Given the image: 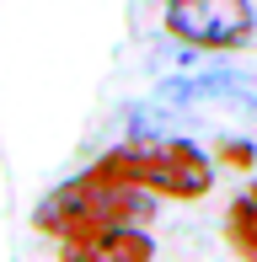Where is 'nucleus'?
Wrapping results in <instances>:
<instances>
[{
    "label": "nucleus",
    "instance_id": "obj_1",
    "mask_svg": "<svg viewBox=\"0 0 257 262\" xmlns=\"http://www.w3.org/2000/svg\"><path fill=\"white\" fill-rule=\"evenodd\" d=\"M123 220L128 225L150 220V198H145V187L113 182V177H102V171L75 177V182H65L59 193L49 198V204H38V230L59 235L65 246L86 241V235L108 230V225H123Z\"/></svg>",
    "mask_w": 257,
    "mask_h": 262
},
{
    "label": "nucleus",
    "instance_id": "obj_2",
    "mask_svg": "<svg viewBox=\"0 0 257 262\" xmlns=\"http://www.w3.org/2000/svg\"><path fill=\"white\" fill-rule=\"evenodd\" d=\"M91 171L113 177V182L150 187V193H172V198H198L209 187V161H204V150L193 139H139V145H118Z\"/></svg>",
    "mask_w": 257,
    "mask_h": 262
},
{
    "label": "nucleus",
    "instance_id": "obj_3",
    "mask_svg": "<svg viewBox=\"0 0 257 262\" xmlns=\"http://www.w3.org/2000/svg\"><path fill=\"white\" fill-rule=\"evenodd\" d=\"M257 27V11L247 0H172L166 6V32L193 49H236Z\"/></svg>",
    "mask_w": 257,
    "mask_h": 262
},
{
    "label": "nucleus",
    "instance_id": "obj_4",
    "mask_svg": "<svg viewBox=\"0 0 257 262\" xmlns=\"http://www.w3.org/2000/svg\"><path fill=\"white\" fill-rule=\"evenodd\" d=\"M156 246H150V235L145 230H134V225H108V230H97V235H86V241H75L70 246V257H113V262H128V257H150Z\"/></svg>",
    "mask_w": 257,
    "mask_h": 262
},
{
    "label": "nucleus",
    "instance_id": "obj_5",
    "mask_svg": "<svg viewBox=\"0 0 257 262\" xmlns=\"http://www.w3.org/2000/svg\"><path fill=\"white\" fill-rule=\"evenodd\" d=\"M230 241L241 257H257V187H247L230 209Z\"/></svg>",
    "mask_w": 257,
    "mask_h": 262
}]
</instances>
